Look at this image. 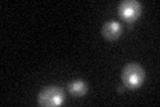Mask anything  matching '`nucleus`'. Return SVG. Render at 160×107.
<instances>
[{
	"mask_svg": "<svg viewBox=\"0 0 160 107\" xmlns=\"http://www.w3.org/2000/svg\"><path fill=\"white\" fill-rule=\"evenodd\" d=\"M122 80L126 87L138 88L146 80V70L139 63L131 62L124 66V68L122 70Z\"/></svg>",
	"mask_w": 160,
	"mask_h": 107,
	"instance_id": "f257e3e1",
	"label": "nucleus"
},
{
	"mask_svg": "<svg viewBox=\"0 0 160 107\" xmlns=\"http://www.w3.org/2000/svg\"><path fill=\"white\" fill-rule=\"evenodd\" d=\"M64 102V91L55 84L47 86L43 90H40L38 94V103L40 106H47V107H53V106H60Z\"/></svg>",
	"mask_w": 160,
	"mask_h": 107,
	"instance_id": "f03ea898",
	"label": "nucleus"
},
{
	"mask_svg": "<svg viewBox=\"0 0 160 107\" xmlns=\"http://www.w3.org/2000/svg\"><path fill=\"white\" fill-rule=\"evenodd\" d=\"M142 3L138 0H123L119 3L118 11L119 15L127 22H133L136 20L140 13H142Z\"/></svg>",
	"mask_w": 160,
	"mask_h": 107,
	"instance_id": "7ed1b4c3",
	"label": "nucleus"
},
{
	"mask_svg": "<svg viewBox=\"0 0 160 107\" xmlns=\"http://www.w3.org/2000/svg\"><path fill=\"white\" fill-rule=\"evenodd\" d=\"M122 32H123L122 24H120L119 22H116V20H113V19L107 20L102 27L103 36L106 39H108V40H116L118 38H120Z\"/></svg>",
	"mask_w": 160,
	"mask_h": 107,
	"instance_id": "20e7f679",
	"label": "nucleus"
},
{
	"mask_svg": "<svg viewBox=\"0 0 160 107\" xmlns=\"http://www.w3.org/2000/svg\"><path fill=\"white\" fill-rule=\"evenodd\" d=\"M68 90L71 95L73 96H84L87 93H88V86L84 80H80V79H76V80H72V82L68 83Z\"/></svg>",
	"mask_w": 160,
	"mask_h": 107,
	"instance_id": "39448f33",
	"label": "nucleus"
}]
</instances>
